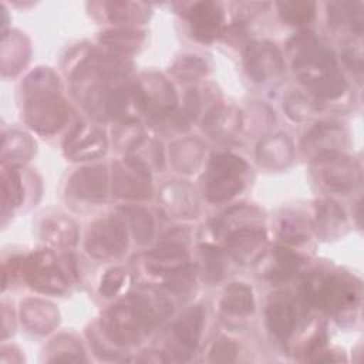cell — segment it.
<instances>
[{
  "mask_svg": "<svg viewBox=\"0 0 364 364\" xmlns=\"http://www.w3.org/2000/svg\"><path fill=\"white\" fill-rule=\"evenodd\" d=\"M168 311L169 304L161 297L132 294L107 314L105 327L117 343H135Z\"/></svg>",
  "mask_w": 364,
  "mask_h": 364,
  "instance_id": "1",
  "label": "cell"
},
{
  "mask_svg": "<svg viewBox=\"0 0 364 364\" xmlns=\"http://www.w3.org/2000/svg\"><path fill=\"white\" fill-rule=\"evenodd\" d=\"M304 294L311 304L331 313L354 309L358 300L354 286L323 272H313L304 279Z\"/></svg>",
  "mask_w": 364,
  "mask_h": 364,
  "instance_id": "2",
  "label": "cell"
},
{
  "mask_svg": "<svg viewBox=\"0 0 364 364\" xmlns=\"http://www.w3.org/2000/svg\"><path fill=\"white\" fill-rule=\"evenodd\" d=\"M246 171V164L233 155H216L208 169L206 195L210 200L219 202L236 195L242 186V175Z\"/></svg>",
  "mask_w": 364,
  "mask_h": 364,
  "instance_id": "3",
  "label": "cell"
},
{
  "mask_svg": "<svg viewBox=\"0 0 364 364\" xmlns=\"http://www.w3.org/2000/svg\"><path fill=\"white\" fill-rule=\"evenodd\" d=\"M127 245L122 225L115 220H101L88 236V252L98 257L117 256Z\"/></svg>",
  "mask_w": 364,
  "mask_h": 364,
  "instance_id": "4",
  "label": "cell"
},
{
  "mask_svg": "<svg viewBox=\"0 0 364 364\" xmlns=\"http://www.w3.org/2000/svg\"><path fill=\"white\" fill-rule=\"evenodd\" d=\"M318 159L323 164L321 173L328 189L347 192L354 188L358 178V169L354 162L343 156H336L330 152L320 155Z\"/></svg>",
  "mask_w": 364,
  "mask_h": 364,
  "instance_id": "5",
  "label": "cell"
},
{
  "mask_svg": "<svg viewBox=\"0 0 364 364\" xmlns=\"http://www.w3.org/2000/svg\"><path fill=\"white\" fill-rule=\"evenodd\" d=\"M247 70L256 81H264L282 70V57L272 44H253L247 53Z\"/></svg>",
  "mask_w": 364,
  "mask_h": 364,
  "instance_id": "6",
  "label": "cell"
},
{
  "mask_svg": "<svg viewBox=\"0 0 364 364\" xmlns=\"http://www.w3.org/2000/svg\"><path fill=\"white\" fill-rule=\"evenodd\" d=\"M273 297L266 309V318L270 331L280 340H286L296 324V314L293 303L286 294H277Z\"/></svg>",
  "mask_w": 364,
  "mask_h": 364,
  "instance_id": "7",
  "label": "cell"
},
{
  "mask_svg": "<svg viewBox=\"0 0 364 364\" xmlns=\"http://www.w3.org/2000/svg\"><path fill=\"white\" fill-rule=\"evenodd\" d=\"M191 23L198 38L212 40L220 33L222 16L213 3H198L191 10Z\"/></svg>",
  "mask_w": 364,
  "mask_h": 364,
  "instance_id": "8",
  "label": "cell"
},
{
  "mask_svg": "<svg viewBox=\"0 0 364 364\" xmlns=\"http://www.w3.org/2000/svg\"><path fill=\"white\" fill-rule=\"evenodd\" d=\"M33 102L34 108L31 112H28V115L33 118V127H37L40 129H48L50 127L55 128L60 125L64 111L63 104L58 102L55 97L46 94L41 97H36Z\"/></svg>",
  "mask_w": 364,
  "mask_h": 364,
  "instance_id": "9",
  "label": "cell"
},
{
  "mask_svg": "<svg viewBox=\"0 0 364 364\" xmlns=\"http://www.w3.org/2000/svg\"><path fill=\"white\" fill-rule=\"evenodd\" d=\"M202 328V310L199 307L185 313L173 327V338L185 351L195 350Z\"/></svg>",
  "mask_w": 364,
  "mask_h": 364,
  "instance_id": "10",
  "label": "cell"
},
{
  "mask_svg": "<svg viewBox=\"0 0 364 364\" xmlns=\"http://www.w3.org/2000/svg\"><path fill=\"white\" fill-rule=\"evenodd\" d=\"M262 230L255 228H239L228 239V247L237 260H246L249 253L255 252L263 242Z\"/></svg>",
  "mask_w": 364,
  "mask_h": 364,
  "instance_id": "11",
  "label": "cell"
},
{
  "mask_svg": "<svg viewBox=\"0 0 364 364\" xmlns=\"http://www.w3.org/2000/svg\"><path fill=\"white\" fill-rule=\"evenodd\" d=\"M222 309L232 314H249L253 311V296L252 289L242 284L233 283L225 290L220 303Z\"/></svg>",
  "mask_w": 364,
  "mask_h": 364,
  "instance_id": "12",
  "label": "cell"
},
{
  "mask_svg": "<svg viewBox=\"0 0 364 364\" xmlns=\"http://www.w3.org/2000/svg\"><path fill=\"white\" fill-rule=\"evenodd\" d=\"M40 262V260H38ZM33 263L36 266L33 273V286L43 291H60L65 283L63 276L58 273L53 260H41V263Z\"/></svg>",
  "mask_w": 364,
  "mask_h": 364,
  "instance_id": "13",
  "label": "cell"
},
{
  "mask_svg": "<svg viewBox=\"0 0 364 364\" xmlns=\"http://www.w3.org/2000/svg\"><path fill=\"white\" fill-rule=\"evenodd\" d=\"M273 263L272 266L269 267L267 270V277L270 280H283V279H287L290 277L299 267V260H297V256L291 255L290 252H284V250H280L277 249V252L274 253L273 256Z\"/></svg>",
  "mask_w": 364,
  "mask_h": 364,
  "instance_id": "14",
  "label": "cell"
},
{
  "mask_svg": "<svg viewBox=\"0 0 364 364\" xmlns=\"http://www.w3.org/2000/svg\"><path fill=\"white\" fill-rule=\"evenodd\" d=\"M282 16L291 24L309 21L314 14V4L311 3H280Z\"/></svg>",
  "mask_w": 364,
  "mask_h": 364,
  "instance_id": "15",
  "label": "cell"
},
{
  "mask_svg": "<svg viewBox=\"0 0 364 364\" xmlns=\"http://www.w3.org/2000/svg\"><path fill=\"white\" fill-rule=\"evenodd\" d=\"M318 218L323 222L320 228L323 229H336L340 226L341 222H344V215L341 212V209L331 202H326L323 203V206L320 208L318 212Z\"/></svg>",
  "mask_w": 364,
  "mask_h": 364,
  "instance_id": "16",
  "label": "cell"
},
{
  "mask_svg": "<svg viewBox=\"0 0 364 364\" xmlns=\"http://www.w3.org/2000/svg\"><path fill=\"white\" fill-rule=\"evenodd\" d=\"M236 355V346L228 338H220L215 343L210 351V361H222L229 363L233 361Z\"/></svg>",
  "mask_w": 364,
  "mask_h": 364,
  "instance_id": "17",
  "label": "cell"
},
{
  "mask_svg": "<svg viewBox=\"0 0 364 364\" xmlns=\"http://www.w3.org/2000/svg\"><path fill=\"white\" fill-rule=\"evenodd\" d=\"M125 279V273L121 269H111L101 282V294L105 297H109L111 294H115L118 289L122 286V282Z\"/></svg>",
  "mask_w": 364,
  "mask_h": 364,
  "instance_id": "18",
  "label": "cell"
}]
</instances>
